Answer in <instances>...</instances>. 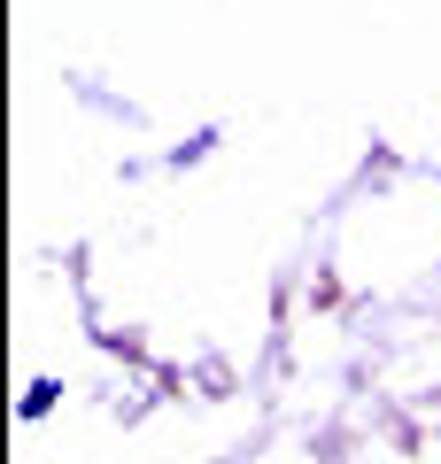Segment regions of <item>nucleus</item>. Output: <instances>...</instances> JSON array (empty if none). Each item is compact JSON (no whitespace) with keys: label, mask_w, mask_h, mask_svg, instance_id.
<instances>
[{"label":"nucleus","mask_w":441,"mask_h":464,"mask_svg":"<svg viewBox=\"0 0 441 464\" xmlns=\"http://www.w3.org/2000/svg\"><path fill=\"white\" fill-rule=\"evenodd\" d=\"M54 395H63V380H32L16 411H24V418H47V411H54Z\"/></svg>","instance_id":"nucleus-1"}]
</instances>
